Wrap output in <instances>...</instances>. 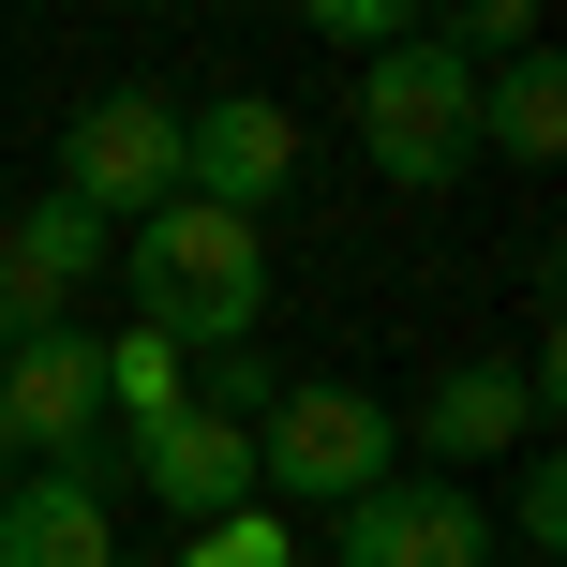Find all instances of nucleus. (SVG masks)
Masks as SVG:
<instances>
[{
  "instance_id": "obj_11",
  "label": "nucleus",
  "mask_w": 567,
  "mask_h": 567,
  "mask_svg": "<svg viewBox=\"0 0 567 567\" xmlns=\"http://www.w3.org/2000/svg\"><path fill=\"white\" fill-rule=\"evenodd\" d=\"M553 150H567V75L553 45H523L478 75V165H553Z\"/></svg>"
},
{
  "instance_id": "obj_6",
  "label": "nucleus",
  "mask_w": 567,
  "mask_h": 567,
  "mask_svg": "<svg viewBox=\"0 0 567 567\" xmlns=\"http://www.w3.org/2000/svg\"><path fill=\"white\" fill-rule=\"evenodd\" d=\"M329 567H493V523L463 478H373L359 508H329Z\"/></svg>"
},
{
  "instance_id": "obj_13",
  "label": "nucleus",
  "mask_w": 567,
  "mask_h": 567,
  "mask_svg": "<svg viewBox=\"0 0 567 567\" xmlns=\"http://www.w3.org/2000/svg\"><path fill=\"white\" fill-rule=\"evenodd\" d=\"M419 16H433V45H449V60H478V75L538 45V0H419Z\"/></svg>"
},
{
  "instance_id": "obj_3",
  "label": "nucleus",
  "mask_w": 567,
  "mask_h": 567,
  "mask_svg": "<svg viewBox=\"0 0 567 567\" xmlns=\"http://www.w3.org/2000/svg\"><path fill=\"white\" fill-rule=\"evenodd\" d=\"M373 478H403V419L359 389V373H313V389H269L255 419V493H284V508H359Z\"/></svg>"
},
{
  "instance_id": "obj_18",
  "label": "nucleus",
  "mask_w": 567,
  "mask_h": 567,
  "mask_svg": "<svg viewBox=\"0 0 567 567\" xmlns=\"http://www.w3.org/2000/svg\"><path fill=\"white\" fill-rule=\"evenodd\" d=\"M60 329V299H45V284H16V269H0V359H16V343H45Z\"/></svg>"
},
{
  "instance_id": "obj_19",
  "label": "nucleus",
  "mask_w": 567,
  "mask_h": 567,
  "mask_svg": "<svg viewBox=\"0 0 567 567\" xmlns=\"http://www.w3.org/2000/svg\"><path fill=\"white\" fill-rule=\"evenodd\" d=\"M0 478H16V419H0Z\"/></svg>"
},
{
  "instance_id": "obj_12",
  "label": "nucleus",
  "mask_w": 567,
  "mask_h": 567,
  "mask_svg": "<svg viewBox=\"0 0 567 567\" xmlns=\"http://www.w3.org/2000/svg\"><path fill=\"white\" fill-rule=\"evenodd\" d=\"M0 269L45 284V299H75V284H105V269H120V225H90L75 195H30L16 225H0Z\"/></svg>"
},
{
  "instance_id": "obj_17",
  "label": "nucleus",
  "mask_w": 567,
  "mask_h": 567,
  "mask_svg": "<svg viewBox=\"0 0 567 567\" xmlns=\"http://www.w3.org/2000/svg\"><path fill=\"white\" fill-rule=\"evenodd\" d=\"M493 538H523V553H567V463H553V433H538V463H523V493H508V523Z\"/></svg>"
},
{
  "instance_id": "obj_1",
  "label": "nucleus",
  "mask_w": 567,
  "mask_h": 567,
  "mask_svg": "<svg viewBox=\"0 0 567 567\" xmlns=\"http://www.w3.org/2000/svg\"><path fill=\"white\" fill-rule=\"evenodd\" d=\"M120 284H135V329L150 343L225 359V343H255V313H269V239L239 225V209L179 195V209H150V225L120 239Z\"/></svg>"
},
{
  "instance_id": "obj_7",
  "label": "nucleus",
  "mask_w": 567,
  "mask_h": 567,
  "mask_svg": "<svg viewBox=\"0 0 567 567\" xmlns=\"http://www.w3.org/2000/svg\"><path fill=\"white\" fill-rule=\"evenodd\" d=\"M284 179H299V120H284L269 90L179 105V195H209V209H239V225H269Z\"/></svg>"
},
{
  "instance_id": "obj_4",
  "label": "nucleus",
  "mask_w": 567,
  "mask_h": 567,
  "mask_svg": "<svg viewBox=\"0 0 567 567\" xmlns=\"http://www.w3.org/2000/svg\"><path fill=\"white\" fill-rule=\"evenodd\" d=\"M60 195L90 209V225L135 239L150 209H179V105L165 90H90L75 135H60Z\"/></svg>"
},
{
  "instance_id": "obj_5",
  "label": "nucleus",
  "mask_w": 567,
  "mask_h": 567,
  "mask_svg": "<svg viewBox=\"0 0 567 567\" xmlns=\"http://www.w3.org/2000/svg\"><path fill=\"white\" fill-rule=\"evenodd\" d=\"M0 419H16V463H75V478H105V449H120L105 343H90V329L16 343V359H0Z\"/></svg>"
},
{
  "instance_id": "obj_2",
  "label": "nucleus",
  "mask_w": 567,
  "mask_h": 567,
  "mask_svg": "<svg viewBox=\"0 0 567 567\" xmlns=\"http://www.w3.org/2000/svg\"><path fill=\"white\" fill-rule=\"evenodd\" d=\"M359 165L403 179V195L478 179V60H449L433 30L373 45V60H359Z\"/></svg>"
},
{
  "instance_id": "obj_15",
  "label": "nucleus",
  "mask_w": 567,
  "mask_h": 567,
  "mask_svg": "<svg viewBox=\"0 0 567 567\" xmlns=\"http://www.w3.org/2000/svg\"><path fill=\"white\" fill-rule=\"evenodd\" d=\"M179 567H299V523L225 508V523H195V553H179Z\"/></svg>"
},
{
  "instance_id": "obj_9",
  "label": "nucleus",
  "mask_w": 567,
  "mask_h": 567,
  "mask_svg": "<svg viewBox=\"0 0 567 567\" xmlns=\"http://www.w3.org/2000/svg\"><path fill=\"white\" fill-rule=\"evenodd\" d=\"M553 433V403L523 389L508 359H463V373H433V403L403 419V449H433V478H463V463H493V449H538Z\"/></svg>"
},
{
  "instance_id": "obj_10",
  "label": "nucleus",
  "mask_w": 567,
  "mask_h": 567,
  "mask_svg": "<svg viewBox=\"0 0 567 567\" xmlns=\"http://www.w3.org/2000/svg\"><path fill=\"white\" fill-rule=\"evenodd\" d=\"M0 567H120V508H105V478H75V463L0 478Z\"/></svg>"
},
{
  "instance_id": "obj_20",
  "label": "nucleus",
  "mask_w": 567,
  "mask_h": 567,
  "mask_svg": "<svg viewBox=\"0 0 567 567\" xmlns=\"http://www.w3.org/2000/svg\"><path fill=\"white\" fill-rule=\"evenodd\" d=\"M0 225H16V195H0Z\"/></svg>"
},
{
  "instance_id": "obj_8",
  "label": "nucleus",
  "mask_w": 567,
  "mask_h": 567,
  "mask_svg": "<svg viewBox=\"0 0 567 567\" xmlns=\"http://www.w3.org/2000/svg\"><path fill=\"white\" fill-rule=\"evenodd\" d=\"M120 463H135V493H150L165 523L255 508V419H209V403H165L150 433H120Z\"/></svg>"
},
{
  "instance_id": "obj_14",
  "label": "nucleus",
  "mask_w": 567,
  "mask_h": 567,
  "mask_svg": "<svg viewBox=\"0 0 567 567\" xmlns=\"http://www.w3.org/2000/svg\"><path fill=\"white\" fill-rule=\"evenodd\" d=\"M105 403H120V433H150L179 403V343H150V329H120L105 343Z\"/></svg>"
},
{
  "instance_id": "obj_16",
  "label": "nucleus",
  "mask_w": 567,
  "mask_h": 567,
  "mask_svg": "<svg viewBox=\"0 0 567 567\" xmlns=\"http://www.w3.org/2000/svg\"><path fill=\"white\" fill-rule=\"evenodd\" d=\"M299 30H313V45H343V60H373V45L419 30V0H299Z\"/></svg>"
}]
</instances>
